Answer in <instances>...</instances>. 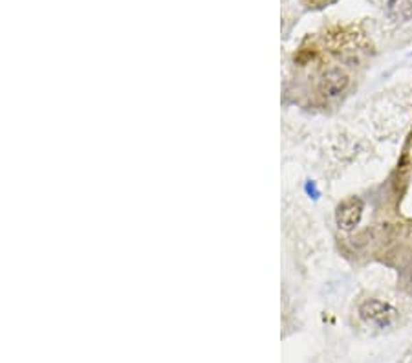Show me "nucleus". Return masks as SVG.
I'll return each instance as SVG.
<instances>
[{
	"mask_svg": "<svg viewBox=\"0 0 412 363\" xmlns=\"http://www.w3.org/2000/svg\"><path fill=\"white\" fill-rule=\"evenodd\" d=\"M359 316L368 325H374L378 329H385V327H389L394 321L396 316H398V310L389 303L381 301V299H365L359 305Z\"/></svg>",
	"mask_w": 412,
	"mask_h": 363,
	"instance_id": "nucleus-1",
	"label": "nucleus"
},
{
	"mask_svg": "<svg viewBox=\"0 0 412 363\" xmlns=\"http://www.w3.org/2000/svg\"><path fill=\"white\" fill-rule=\"evenodd\" d=\"M363 215V202L356 196L352 198H346L339 204L337 207V213H335V220H337V226L345 231H350L359 224Z\"/></svg>",
	"mask_w": 412,
	"mask_h": 363,
	"instance_id": "nucleus-2",
	"label": "nucleus"
},
{
	"mask_svg": "<svg viewBox=\"0 0 412 363\" xmlns=\"http://www.w3.org/2000/svg\"><path fill=\"white\" fill-rule=\"evenodd\" d=\"M383 12L392 24L407 26L412 23V0H387Z\"/></svg>",
	"mask_w": 412,
	"mask_h": 363,
	"instance_id": "nucleus-3",
	"label": "nucleus"
},
{
	"mask_svg": "<svg viewBox=\"0 0 412 363\" xmlns=\"http://www.w3.org/2000/svg\"><path fill=\"white\" fill-rule=\"evenodd\" d=\"M346 84H348V75L345 72L337 70V68H332V70H328L323 75L319 89H321V94L324 97H335V95H339L346 89Z\"/></svg>",
	"mask_w": 412,
	"mask_h": 363,
	"instance_id": "nucleus-4",
	"label": "nucleus"
}]
</instances>
